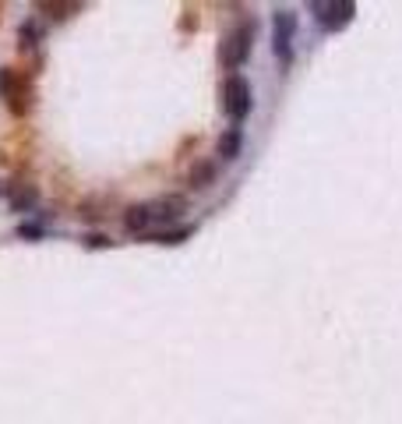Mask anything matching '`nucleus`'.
I'll return each mask as SVG.
<instances>
[{
	"label": "nucleus",
	"mask_w": 402,
	"mask_h": 424,
	"mask_svg": "<svg viewBox=\"0 0 402 424\" xmlns=\"http://www.w3.org/2000/svg\"><path fill=\"white\" fill-rule=\"evenodd\" d=\"M254 36H258V25H254L251 18L237 21L230 32L223 36V43H219V64H223L230 75H237V68H243V60L251 57Z\"/></svg>",
	"instance_id": "1"
},
{
	"label": "nucleus",
	"mask_w": 402,
	"mask_h": 424,
	"mask_svg": "<svg viewBox=\"0 0 402 424\" xmlns=\"http://www.w3.org/2000/svg\"><path fill=\"white\" fill-rule=\"evenodd\" d=\"M219 96H223V113L233 120V128H240L247 113L254 106V93H251V81L243 75H226L219 85Z\"/></svg>",
	"instance_id": "2"
},
{
	"label": "nucleus",
	"mask_w": 402,
	"mask_h": 424,
	"mask_svg": "<svg viewBox=\"0 0 402 424\" xmlns=\"http://www.w3.org/2000/svg\"><path fill=\"white\" fill-rule=\"evenodd\" d=\"M293 43H297V15L275 11L272 15V50L279 57V64H290L293 60Z\"/></svg>",
	"instance_id": "3"
},
{
	"label": "nucleus",
	"mask_w": 402,
	"mask_h": 424,
	"mask_svg": "<svg viewBox=\"0 0 402 424\" xmlns=\"http://www.w3.org/2000/svg\"><path fill=\"white\" fill-rule=\"evenodd\" d=\"M123 230L134 237H156V202H134L123 209Z\"/></svg>",
	"instance_id": "4"
},
{
	"label": "nucleus",
	"mask_w": 402,
	"mask_h": 424,
	"mask_svg": "<svg viewBox=\"0 0 402 424\" xmlns=\"http://www.w3.org/2000/svg\"><path fill=\"white\" fill-rule=\"evenodd\" d=\"M353 15H356L353 4H314L318 28H325V32H339V28H346L353 21Z\"/></svg>",
	"instance_id": "5"
},
{
	"label": "nucleus",
	"mask_w": 402,
	"mask_h": 424,
	"mask_svg": "<svg viewBox=\"0 0 402 424\" xmlns=\"http://www.w3.org/2000/svg\"><path fill=\"white\" fill-rule=\"evenodd\" d=\"M243 153V128H226L215 138V160L219 163H233Z\"/></svg>",
	"instance_id": "6"
},
{
	"label": "nucleus",
	"mask_w": 402,
	"mask_h": 424,
	"mask_svg": "<svg viewBox=\"0 0 402 424\" xmlns=\"http://www.w3.org/2000/svg\"><path fill=\"white\" fill-rule=\"evenodd\" d=\"M215 177H219V163H212V160H205V163H198V166L191 170V177H188V184H191L194 191H205V188H212V184H215Z\"/></svg>",
	"instance_id": "7"
},
{
	"label": "nucleus",
	"mask_w": 402,
	"mask_h": 424,
	"mask_svg": "<svg viewBox=\"0 0 402 424\" xmlns=\"http://www.w3.org/2000/svg\"><path fill=\"white\" fill-rule=\"evenodd\" d=\"M159 237H163V244H180L183 237H191V227H183V230L173 227V230H166V233H159Z\"/></svg>",
	"instance_id": "8"
}]
</instances>
